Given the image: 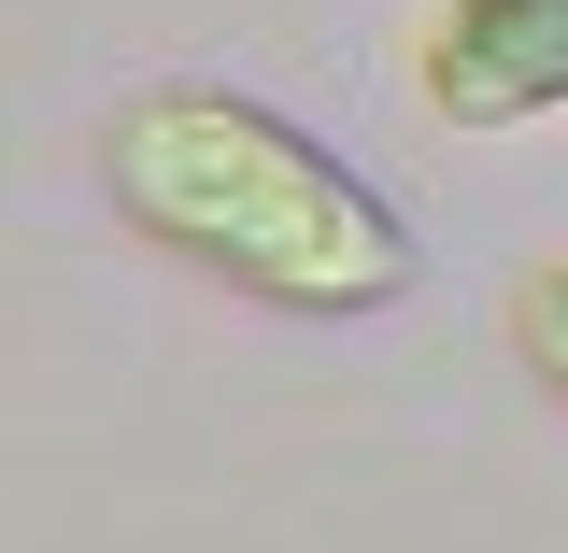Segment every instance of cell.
<instances>
[{
    "mask_svg": "<svg viewBox=\"0 0 568 553\" xmlns=\"http://www.w3.org/2000/svg\"><path fill=\"white\" fill-rule=\"evenodd\" d=\"M511 355L540 369V398H568V256H540L511 284Z\"/></svg>",
    "mask_w": 568,
    "mask_h": 553,
    "instance_id": "cell-3",
    "label": "cell"
},
{
    "mask_svg": "<svg viewBox=\"0 0 568 553\" xmlns=\"http://www.w3.org/2000/svg\"><path fill=\"white\" fill-rule=\"evenodd\" d=\"M413 71L455 129H540L568 114V0H440Z\"/></svg>",
    "mask_w": 568,
    "mask_h": 553,
    "instance_id": "cell-2",
    "label": "cell"
},
{
    "mask_svg": "<svg viewBox=\"0 0 568 553\" xmlns=\"http://www.w3.org/2000/svg\"><path fill=\"white\" fill-rule=\"evenodd\" d=\"M100 185H114V213L156 256L242 284L271 313H384L426 270L398 199L369 171H342L298 114L242 100V85H142V100H114Z\"/></svg>",
    "mask_w": 568,
    "mask_h": 553,
    "instance_id": "cell-1",
    "label": "cell"
}]
</instances>
